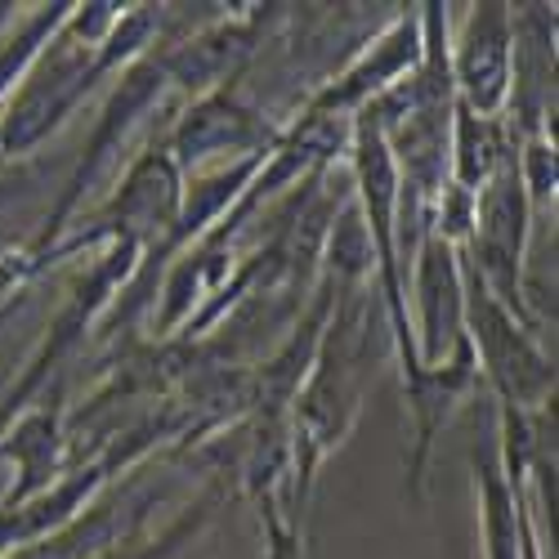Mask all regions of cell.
Wrapping results in <instances>:
<instances>
[{
  "label": "cell",
  "mask_w": 559,
  "mask_h": 559,
  "mask_svg": "<svg viewBox=\"0 0 559 559\" xmlns=\"http://www.w3.org/2000/svg\"><path fill=\"white\" fill-rule=\"evenodd\" d=\"M461 277H465V341L475 349L479 381H488L501 407H520L528 416L542 412L555 394V367L537 345V332L524 328L479 283V273L465 260H461Z\"/></svg>",
  "instance_id": "1"
},
{
  "label": "cell",
  "mask_w": 559,
  "mask_h": 559,
  "mask_svg": "<svg viewBox=\"0 0 559 559\" xmlns=\"http://www.w3.org/2000/svg\"><path fill=\"white\" fill-rule=\"evenodd\" d=\"M412 277H416V362L443 367L456 345H465V277H461V251L443 242L435 228L421 233L412 251Z\"/></svg>",
  "instance_id": "2"
},
{
  "label": "cell",
  "mask_w": 559,
  "mask_h": 559,
  "mask_svg": "<svg viewBox=\"0 0 559 559\" xmlns=\"http://www.w3.org/2000/svg\"><path fill=\"white\" fill-rule=\"evenodd\" d=\"M456 104L479 117H501L510 99V5H475L456 45H448Z\"/></svg>",
  "instance_id": "3"
},
{
  "label": "cell",
  "mask_w": 559,
  "mask_h": 559,
  "mask_svg": "<svg viewBox=\"0 0 559 559\" xmlns=\"http://www.w3.org/2000/svg\"><path fill=\"white\" fill-rule=\"evenodd\" d=\"M277 139H283V130H273L255 108L228 95H202V104L175 126L166 153L179 170H189L211 157H264Z\"/></svg>",
  "instance_id": "4"
},
{
  "label": "cell",
  "mask_w": 559,
  "mask_h": 559,
  "mask_svg": "<svg viewBox=\"0 0 559 559\" xmlns=\"http://www.w3.org/2000/svg\"><path fill=\"white\" fill-rule=\"evenodd\" d=\"M421 63V14H399L390 23V32L358 55V63L336 76L322 95L309 99L305 112H322V117H349L358 108H367L377 95H385L390 85H399L403 76L416 72Z\"/></svg>",
  "instance_id": "5"
}]
</instances>
